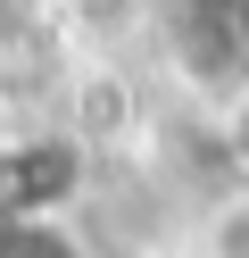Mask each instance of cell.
<instances>
[{
	"mask_svg": "<svg viewBox=\"0 0 249 258\" xmlns=\"http://www.w3.org/2000/svg\"><path fill=\"white\" fill-rule=\"evenodd\" d=\"M0 134H9V125H0Z\"/></svg>",
	"mask_w": 249,
	"mask_h": 258,
	"instance_id": "cell-7",
	"label": "cell"
},
{
	"mask_svg": "<svg viewBox=\"0 0 249 258\" xmlns=\"http://www.w3.org/2000/svg\"><path fill=\"white\" fill-rule=\"evenodd\" d=\"M224 25H232V50L249 58V0H232V9H224Z\"/></svg>",
	"mask_w": 249,
	"mask_h": 258,
	"instance_id": "cell-5",
	"label": "cell"
},
{
	"mask_svg": "<svg viewBox=\"0 0 249 258\" xmlns=\"http://www.w3.org/2000/svg\"><path fill=\"white\" fill-rule=\"evenodd\" d=\"M0 258H83L66 225H0Z\"/></svg>",
	"mask_w": 249,
	"mask_h": 258,
	"instance_id": "cell-2",
	"label": "cell"
},
{
	"mask_svg": "<svg viewBox=\"0 0 249 258\" xmlns=\"http://www.w3.org/2000/svg\"><path fill=\"white\" fill-rule=\"evenodd\" d=\"M83 200L75 134H0V225H58Z\"/></svg>",
	"mask_w": 249,
	"mask_h": 258,
	"instance_id": "cell-1",
	"label": "cell"
},
{
	"mask_svg": "<svg viewBox=\"0 0 249 258\" xmlns=\"http://www.w3.org/2000/svg\"><path fill=\"white\" fill-rule=\"evenodd\" d=\"M224 150L241 158V175H249V92L232 100V117H224Z\"/></svg>",
	"mask_w": 249,
	"mask_h": 258,
	"instance_id": "cell-3",
	"label": "cell"
},
{
	"mask_svg": "<svg viewBox=\"0 0 249 258\" xmlns=\"http://www.w3.org/2000/svg\"><path fill=\"white\" fill-rule=\"evenodd\" d=\"M216 258H249V208L216 225Z\"/></svg>",
	"mask_w": 249,
	"mask_h": 258,
	"instance_id": "cell-4",
	"label": "cell"
},
{
	"mask_svg": "<svg viewBox=\"0 0 249 258\" xmlns=\"http://www.w3.org/2000/svg\"><path fill=\"white\" fill-rule=\"evenodd\" d=\"M9 75H17V50H9V34H0V92H9Z\"/></svg>",
	"mask_w": 249,
	"mask_h": 258,
	"instance_id": "cell-6",
	"label": "cell"
}]
</instances>
